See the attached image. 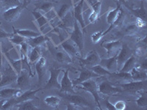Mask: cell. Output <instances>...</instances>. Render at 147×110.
Instances as JSON below:
<instances>
[{"label": "cell", "mask_w": 147, "mask_h": 110, "mask_svg": "<svg viewBox=\"0 0 147 110\" xmlns=\"http://www.w3.org/2000/svg\"><path fill=\"white\" fill-rule=\"evenodd\" d=\"M70 39L77 45L82 55L84 48V34L80 23L76 20L74 22V30L71 34Z\"/></svg>", "instance_id": "1"}, {"label": "cell", "mask_w": 147, "mask_h": 110, "mask_svg": "<svg viewBox=\"0 0 147 110\" xmlns=\"http://www.w3.org/2000/svg\"><path fill=\"white\" fill-rule=\"evenodd\" d=\"M65 95L60 93V96L63 97L65 100L69 101V103H74L76 105H78L79 107H82L83 109H92L91 103L87 101V99H85L82 95L71 93H64Z\"/></svg>", "instance_id": "2"}, {"label": "cell", "mask_w": 147, "mask_h": 110, "mask_svg": "<svg viewBox=\"0 0 147 110\" xmlns=\"http://www.w3.org/2000/svg\"><path fill=\"white\" fill-rule=\"evenodd\" d=\"M123 90V92H127L128 93L135 94L146 88V80L145 81H132V82L123 83L119 85Z\"/></svg>", "instance_id": "3"}, {"label": "cell", "mask_w": 147, "mask_h": 110, "mask_svg": "<svg viewBox=\"0 0 147 110\" xmlns=\"http://www.w3.org/2000/svg\"><path fill=\"white\" fill-rule=\"evenodd\" d=\"M18 74L13 70V68L9 65L8 68L2 70L0 78V88L8 86L10 84L16 82Z\"/></svg>", "instance_id": "4"}, {"label": "cell", "mask_w": 147, "mask_h": 110, "mask_svg": "<svg viewBox=\"0 0 147 110\" xmlns=\"http://www.w3.org/2000/svg\"><path fill=\"white\" fill-rule=\"evenodd\" d=\"M80 85L82 86L83 90H86V91L92 94L99 109H102L100 106V97L99 95V90H98V86H97L96 82L94 81L93 78H90V79L82 82Z\"/></svg>", "instance_id": "5"}, {"label": "cell", "mask_w": 147, "mask_h": 110, "mask_svg": "<svg viewBox=\"0 0 147 110\" xmlns=\"http://www.w3.org/2000/svg\"><path fill=\"white\" fill-rule=\"evenodd\" d=\"M80 64L84 68L89 69L91 67L99 65L100 63L101 57L96 50L90 52L85 59H80Z\"/></svg>", "instance_id": "6"}, {"label": "cell", "mask_w": 147, "mask_h": 110, "mask_svg": "<svg viewBox=\"0 0 147 110\" xmlns=\"http://www.w3.org/2000/svg\"><path fill=\"white\" fill-rule=\"evenodd\" d=\"M17 87L23 92L30 90L31 84L30 79V73L27 70H23L18 75V78L16 79Z\"/></svg>", "instance_id": "7"}, {"label": "cell", "mask_w": 147, "mask_h": 110, "mask_svg": "<svg viewBox=\"0 0 147 110\" xmlns=\"http://www.w3.org/2000/svg\"><path fill=\"white\" fill-rule=\"evenodd\" d=\"M133 55V51L129 48V47L127 44H122L120 52L117 55V65H118V71L121 70L124 62L128 60L129 57ZM117 71V72H118Z\"/></svg>", "instance_id": "8"}, {"label": "cell", "mask_w": 147, "mask_h": 110, "mask_svg": "<svg viewBox=\"0 0 147 110\" xmlns=\"http://www.w3.org/2000/svg\"><path fill=\"white\" fill-rule=\"evenodd\" d=\"M122 44V42L120 40H115L104 42L102 44V46L107 50V57H112L119 54L121 48Z\"/></svg>", "instance_id": "9"}, {"label": "cell", "mask_w": 147, "mask_h": 110, "mask_svg": "<svg viewBox=\"0 0 147 110\" xmlns=\"http://www.w3.org/2000/svg\"><path fill=\"white\" fill-rule=\"evenodd\" d=\"M99 93H102L103 95H113L117 93H123V90L121 87H113L111 84L107 81L102 82L98 87Z\"/></svg>", "instance_id": "10"}, {"label": "cell", "mask_w": 147, "mask_h": 110, "mask_svg": "<svg viewBox=\"0 0 147 110\" xmlns=\"http://www.w3.org/2000/svg\"><path fill=\"white\" fill-rule=\"evenodd\" d=\"M63 71L61 69H55L50 68L49 69V73H50V76L49 78L47 85L44 87V89L49 90V89L55 88V89H60V83L58 82V76L60 73Z\"/></svg>", "instance_id": "11"}, {"label": "cell", "mask_w": 147, "mask_h": 110, "mask_svg": "<svg viewBox=\"0 0 147 110\" xmlns=\"http://www.w3.org/2000/svg\"><path fill=\"white\" fill-rule=\"evenodd\" d=\"M69 70H66L64 72V75L60 82V93H64L75 94L76 92L74 90V85L72 81L69 78Z\"/></svg>", "instance_id": "12"}, {"label": "cell", "mask_w": 147, "mask_h": 110, "mask_svg": "<svg viewBox=\"0 0 147 110\" xmlns=\"http://www.w3.org/2000/svg\"><path fill=\"white\" fill-rule=\"evenodd\" d=\"M60 45H61V47L63 48V49L71 57H80L81 54L80 52L78 47L77 46V45H76L70 38L68 39V40H65V41L62 42Z\"/></svg>", "instance_id": "13"}, {"label": "cell", "mask_w": 147, "mask_h": 110, "mask_svg": "<svg viewBox=\"0 0 147 110\" xmlns=\"http://www.w3.org/2000/svg\"><path fill=\"white\" fill-rule=\"evenodd\" d=\"M23 9H24V7L22 5L8 8L4 12V18L8 22L15 21L18 20V18H19L21 13H22Z\"/></svg>", "instance_id": "14"}, {"label": "cell", "mask_w": 147, "mask_h": 110, "mask_svg": "<svg viewBox=\"0 0 147 110\" xmlns=\"http://www.w3.org/2000/svg\"><path fill=\"white\" fill-rule=\"evenodd\" d=\"M117 55H115L112 57H107L105 59H101L99 65L107 69L110 73H115L118 71L117 65Z\"/></svg>", "instance_id": "15"}, {"label": "cell", "mask_w": 147, "mask_h": 110, "mask_svg": "<svg viewBox=\"0 0 147 110\" xmlns=\"http://www.w3.org/2000/svg\"><path fill=\"white\" fill-rule=\"evenodd\" d=\"M99 76L97 75L96 73L93 72L92 70H89V69H83L81 70L80 74L79 76V77L74 80L72 81L73 82L74 86H77L78 85H80L82 82H85V81L90 79V78H94L96 77H98Z\"/></svg>", "instance_id": "16"}, {"label": "cell", "mask_w": 147, "mask_h": 110, "mask_svg": "<svg viewBox=\"0 0 147 110\" xmlns=\"http://www.w3.org/2000/svg\"><path fill=\"white\" fill-rule=\"evenodd\" d=\"M83 4L84 0H81L80 2H79L74 9V15L75 20L80 23L82 30H85V23L84 21L83 18Z\"/></svg>", "instance_id": "17"}, {"label": "cell", "mask_w": 147, "mask_h": 110, "mask_svg": "<svg viewBox=\"0 0 147 110\" xmlns=\"http://www.w3.org/2000/svg\"><path fill=\"white\" fill-rule=\"evenodd\" d=\"M41 89H38L36 90H28L27 91L23 92L22 94L18 97H15L16 98V104L22 102L27 101H33V100H38V98L36 97V93Z\"/></svg>", "instance_id": "18"}, {"label": "cell", "mask_w": 147, "mask_h": 110, "mask_svg": "<svg viewBox=\"0 0 147 110\" xmlns=\"http://www.w3.org/2000/svg\"><path fill=\"white\" fill-rule=\"evenodd\" d=\"M46 59L44 57H41L35 63V70H36L38 76V85H40L43 83L44 77L46 73Z\"/></svg>", "instance_id": "19"}, {"label": "cell", "mask_w": 147, "mask_h": 110, "mask_svg": "<svg viewBox=\"0 0 147 110\" xmlns=\"http://www.w3.org/2000/svg\"><path fill=\"white\" fill-rule=\"evenodd\" d=\"M51 52L53 54L55 60H57L59 62H63V63H71L72 62L71 57L69 56L64 50H58L57 48H53V50L51 49Z\"/></svg>", "instance_id": "20"}, {"label": "cell", "mask_w": 147, "mask_h": 110, "mask_svg": "<svg viewBox=\"0 0 147 110\" xmlns=\"http://www.w3.org/2000/svg\"><path fill=\"white\" fill-rule=\"evenodd\" d=\"M23 91L19 89L5 88L0 90V99H9L13 97H18Z\"/></svg>", "instance_id": "21"}, {"label": "cell", "mask_w": 147, "mask_h": 110, "mask_svg": "<svg viewBox=\"0 0 147 110\" xmlns=\"http://www.w3.org/2000/svg\"><path fill=\"white\" fill-rule=\"evenodd\" d=\"M5 54L6 58H7V61H8L9 64H10V65L13 68V70L16 72V73L18 75L22 70V62H23V60L22 58L16 60H13V58H11L8 52H5Z\"/></svg>", "instance_id": "22"}, {"label": "cell", "mask_w": 147, "mask_h": 110, "mask_svg": "<svg viewBox=\"0 0 147 110\" xmlns=\"http://www.w3.org/2000/svg\"><path fill=\"white\" fill-rule=\"evenodd\" d=\"M49 38L46 35H40L35 38H31L27 40V43L31 48H35V47H40L46 41L49 40Z\"/></svg>", "instance_id": "23"}, {"label": "cell", "mask_w": 147, "mask_h": 110, "mask_svg": "<svg viewBox=\"0 0 147 110\" xmlns=\"http://www.w3.org/2000/svg\"><path fill=\"white\" fill-rule=\"evenodd\" d=\"M132 81H145L147 79L146 70H142L136 66L130 71Z\"/></svg>", "instance_id": "24"}, {"label": "cell", "mask_w": 147, "mask_h": 110, "mask_svg": "<svg viewBox=\"0 0 147 110\" xmlns=\"http://www.w3.org/2000/svg\"><path fill=\"white\" fill-rule=\"evenodd\" d=\"M32 13L35 17V20L37 21V23H38L39 27H40V30L43 31L44 29L47 27V23H49V19L44 14H42L41 13H40L39 11H37V10H33L32 12Z\"/></svg>", "instance_id": "25"}, {"label": "cell", "mask_w": 147, "mask_h": 110, "mask_svg": "<svg viewBox=\"0 0 147 110\" xmlns=\"http://www.w3.org/2000/svg\"><path fill=\"white\" fill-rule=\"evenodd\" d=\"M137 66V59L135 56L132 55L128 60L124 62L122 68L119 71L121 72H130L134 68Z\"/></svg>", "instance_id": "26"}, {"label": "cell", "mask_w": 147, "mask_h": 110, "mask_svg": "<svg viewBox=\"0 0 147 110\" xmlns=\"http://www.w3.org/2000/svg\"><path fill=\"white\" fill-rule=\"evenodd\" d=\"M110 76H113L114 78H117L118 80H120L124 82H129L132 81V76H131V74L129 72L118 71L115 72V73H112Z\"/></svg>", "instance_id": "27"}, {"label": "cell", "mask_w": 147, "mask_h": 110, "mask_svg": "<svg viewBox=\"0 0 147 110\" xmlns=\"http://www.w3.org/2000/svg\"><path fill=\"white\" fill-rule=\"evenodd\" d=\"M13 34H17L21 36L26 38H35V37L38 36V35H41L39 32H36L35 31L30 30H16L14 29L13 30Z\"/></svg>", "instance_id": "28"}, {"label": "cell", "mask_w": 147, "mask_h": 110, "mask_svg": "<svg viewBox=\"0 0 147 110\" xmlns=\"http://www.w3.org/2000/svg\"><path fill=\"white\" fill-rule=\"evenodd\" d=\"M121 12L120 9V5H117L116 8L113 9L111 11H110L107 15V22L110 25H112L113 23L117 20L118 17H119V14Z\"/></svg>", "instance_id": "29"}, {"label": "cell", "mask_w": 147, "mask_h": 110, "mask_svg": "<svg viewBox=\"0 0 147 110\" xmlns=\"http://www.w3.org/2000/svg\"><path fill=\"white\" fill-rule=\"evenodd\" d=\"M40 57H41V52H40V47L32 48L31 52L28 54V56H27V59L30 63L36 62Z\"/></svg>", "instance_id": "30"}, {"label": "cell", "mask_w": 147, "mask_h": 110, "mask_svg": "<svg viewBox=\"0 0 147 110\" xmlns=\"http://www.w3.org/2000/svg\"><path fill=\"white\" fill-rule=\"evenodd\" d=\"M19 110H38V108L32 103V101L22 102L15 106Z\"/></svg>", "instance_id": "31"}, {"label": "cell", "mask_w": 147, "mask_h": 110, "mask_svg": "<svg viewBox=\"0 0 147 110\" xmlns=\"http://www.w3.org/2000/svg\"><path fill=\"white\" fill-rule=\"evenodd\" d=\"M60 101H61V100L59 97L53 96V95L46 97L45 99H44V102L47 103V105L51 107H53V108H56V107H58L60 105Z\"/></svg>", "instance_id": "32"}, {"label": "cell", "mask_w": 147, "mask_h": 110, "mask_svg": "<svg viewBox=\"0 0 147 110\" xmlns=\"http://www.w3.org/2000/svg\"><path fill=\"white\" fill-rule=\"evenodd\" d=\"M89 70H92L93 72L96 73L99 76H110L111 74V73L110 71H108L107 69L105 68L104 67H102L99 64V65H95L94 67H91L90 68H89Z\"/></svg>", "instance_id": "33"}, {"label": "cell", "mask_w": 147, "mask_h": 110, "mask_svg": "<svg viewBox=\"0 0 147 110\" xmlns=\"http://www.w3.org/2000/svg\"><path fill=\"white\" fill-rule=\"evenodd\" d=\"M137 105L139 107H141V108H144V107H146L147 106V93L146 90H144V91L141 92V94H140V96L139 97L138 99L136 101Z\"/></svg>", "instance_id": "34"}, {"label": "cell", "mask_w": 147, "mask_h": 110, "mask_svg": "<svg viewBox=\"0 0 147 110\" xmlns=\"http://www.w3.org/2000/svg\"><path fill=\"white\" fill-rule=\"evenodd\" d=\"M27 38H24V37L17 35V34H13V35L10 38H9V40L16 45H21L22 44H23L24 42L27 41Z\"/></svg>", "instance_id": "35"}, {"label": "cell", "mask_w": 147, "mask_h": 110, "mask_svg": "<svg viewBox=\"0 0 147 110\" xmlns=\"http://www.w3.org/2000/svg\"><path fill=\"white\" fill-rule=\"evenodd\" d=\"M53 7H54V5L52 2H44V3L40 4L38 7H37V8L44 12V13H48L52 11Z\"/></svg>", "instance_id": "36"}, {"label": "cell", "mask_w": 147, "mask_h": 110, "mask_svg": "<svg viewBox=\"0 0 147 110\" xmlns=\"http://www.w3.org/2000/svg\"><path fill=\"white\" fill-rule=\"evenodd\" d=\"M2 7H7L9 8L22 5L20 0H2Z\"/></svg>", "instance_id": "37"}, {"label": "cell", "mask_w": 147, "mask_h": 110, "mask_svg": "<svg viewBox=\"0 0 147 110\" xmlns=\"http://www.w3.org/2000/svg\"><path fill=\"white\" fill-rule=\"evenodd\" d=\"M21 54L22 55V59H24V61H27V56H28L29 54V50H30V46L28 45V44L26 42H24L23 44H21Z\"/></svg>", "instance_id": "38"}, {"label": "cell", "mask_w": 147, "mask_h": 110, "mask_svg": "<svg viewBox=\"0 0 147 110\" xmlns=\"http://www.w3.org/2000/svg\"><path fill=\"white\" fill-rule=\"evenodd\" d=\"M69 10H70V6L69 5L64 4V5H62V7L60 9V10L58 11V13H57L58 18H60V20H63L66 16L67 13H69Z\"/></svg>", "instance_id": "39"}, {"label": "cell", "mask_w": 147, "mask_h": 110, "mask_svg": "<svg viewBox=\"0 0 147 110\" xmlns=\"http://www.w3.org/2000/svg\"><path fill=\"white\" fill-rule=\"evenodd\" d=\"M16 105V98H11L6 100V101L4 103L3 106L2 107V109H10L13 107H14Z\"/></svg>", "instance_id": "40"}, {"label": "cell", "mask_w": 147, "mask_h": 110, "mask_svg": "<svg viewBox=\"0 0 147 110\" xmlns=\"http://www.w3.org/2000/svg\"><path fill=\"white\" fill-rule=\"evenodd\" d=\"M130 10L132 11V13L135 14L139 18L144 21L146 20V10L143 7L142 8L136 9V10H133V9L130 8Z\"/></svg>", "instance_id": "41"}, {"label": "cell", "mask_w": 147, "mask_h": 110, "mask_svg": "<svg viewBox=\"0 0 147 110\" xmlns=\"http://www.w3.org/2000/svg\"><path fill=\"white\" fill-rule=\"evenodd\" d=\"M105 35V32H102V31L95 32V33L91 35V40L94 44H97V43H99L101 39L102 38V37H104Z\"/></svg>", "instance_id": "42"}, {"label": "cell", "mask_w": 147, "mask_h": 110, "mask_svg": "<svg viewBox=\"0 0 147 110\" xmlns=\"http://www.w3.org/2000/svg\"><path fill=\"white\" fill-rule=\"evenodd\" d=\"M138 30V27L136 26V24H132V25L129 26L127 29H126V34L128 35H133V34L136 33Z\"/></svg>", "instance_id": "43"}, {"label": "cell", "mask_w": 147, "mask_h": 110, "mask_svg": "<svg viewBox=\"0 0 147 110\" xmlns=\"http://www.w3.org/2000/svg\"><path fill=\"white\" fill-rule=\"evenodd\" d=\"M101 5H102V1H97L96 3L93 4L92 5V9H93L92 11H94V13L97 14L100 13Z\"/></svg>", "instance_id": "44"}, {"label": "cell", "mask_w": 147, "mask_h": 110, "mask_svg": "<svg viewBox=\"0 0 147 110\" xmlns=\"http://www.w3.org/2000/svg\"><path fill=\"white\" fill-rule=\"evenodd\" d=\"M115 110H124L126 109V103L124 101H119L114 105Z\"/></svg>", "instance_id": "45"}, {"label": "cell", "mask_w": 147, "mask_h": 110, "mask_svg": "<svg viewBox=\"0 0 147 110\" xmlns=\"http://www.w3.org/2000/svg\"><path fill=\"white\" fill-rule=\"evenodd\" d=\"M99 14H97L96 13H94V11H92L91 14H90V16H89V22H90V23L95 22L98 19V18H99Z\"/></svg>", "instance_id": "46"}, {"label": "cell", "mask_w": 147, "mask_h": 110, "mask_svg": "<svg viewBox=\"0 0 147 110\" xmlns=\"http://www.w3.org/2000/svg\"><path fill=\"white\" fill-rule=\"evenodd\" d=\"M67 109L68 110H77V109H83L82 107L76 105L74 103H67Z\"/></svg>", "instance_id": "47"}, {"label": "cell", "mask_w": 147, "mask_h": 110, "mask_svg": "<svg viewBox=\"0 0 147 110\" xmlns=\"http://www.w3.org/2000/svg\"><path fill=\"white\" fill-rule=\"evenodd\" d=\"M12 35H13V34L7 33V32L3 31V30H0V40L4 38H9Z\"/></svg>", "instance_id": "48"}, {"label": "cell", "mask_w": 147, "mask_h": 110, "mask_svg": "<svg viewBox=\"0 0 147 110\" xmlns=\"http://www.w3.org/2000/svg\"><path fill=\"white\" fill-rule=\"evenodd\" d=\"M105 106H106V108H107V109L115 110V107H114V105L110 103V101H109L108 99H106V100H105Z\"/></svg>", "instance_id": "49"}, {"label": "cell", "mask_w": 147, "mask_h": 110, "mask_svg": "<svg viewBox=\"0 0 147 110\" xmlns=\"http://www.w3.org/2000/svg\"><path fill=\"white\" fill-rule=\"evenodd\" d=\"M144 54V50L142 47H140V48H138L136 49V54L137 55L138 57H142Z\"/></svg>", "instance_id": "50"}, {"label": "cell", "mask_w": 147, "mask_h": 110, "mask_svg": "<svg viewBox=\"0 0 147 110\" xmlns=\"http://www.w3.org/2000/svg\"><path fill=\"white\" fill-rule=\"evenodd\" d=\"M2 58H3V55H2V51L1 49V45H0V71L3 70V61H2Z\"/></svg>", "instance_id": "51"}, {"label": "cell", "mask_w": 147, "mask_h": 110, "mask_svg": "<svg viewBox=\"0 0 147 110\" xmlns=\"http://www.w3.org/2000/svg\"><path fill=\"white\" fill-rule=\"evenodd\" d=\"M31 1H32V0H24L23 3H22V6H23V7H24V8H25V7L27 6V5H28L29 4H30V2H31Z\"/></svg>", "instance_id": "52"}, {"label": "cell", "mask_w": 147, "mask_h": 110, "mask_svg": "<svg viewBox=\"0 0 147 110\" xmlns=\"http://www.w3.org/2000/svg\"><path fill=\"white\" fill-rule=\"evenodd\" d=\"M6 100H7V99H1V101H0V109H2V106H3L4 103H5V101H6Z\"/></svg>", "instance_id": "53"}, {"label": "cell", "mask_w": 147, "mask_h": 110, "mask_svg": "<svg viewBox=\"0 0 147 110\" xmlns=\"http://www.w3.org/2000/svg\"><path fill=\"white\" fill-rule=\"evenodd\" d=\"M119 2H121V3H124L125 2V0H117Z\"/></svg>", "instance_id": "54"}, {"label": "cell", "mask_w": 147, "mask_h": 110, "mask_svg": "<svg viewBox=\"0 0 147 110\" xmlns=\"http://www.w3.org/2000/svg\"><path fill=\"white\" fill-rule=\"evenodd\" d=\"M2 7V2L0 1V10H1V7Z\"/></svg>", "instance_id": "55"}, {"label": "cell", "mask_w": 147, "mask_h": 110, "mask_svg": "<svg viewBox=\"0 0 147 110\" xmlns=\"http://www.w3.org/2000/svg\"><path fill=\"white\" fill-rule=\"evenodd\" d=\"M0 78H1V73H0Z\"/></svg>", "instance_id": "56"}, {"label": "cell", "mask_w": 147, "mask_h": 110, "mask_svg": "<svg viewBox=\"0 0 147 110\" xmlns=\"http://www.w3.org/2000/svg\"><path fill=\"white\" fill-rule=\"evenodd\" d=\"M98 1H102V0H98Z\"/></svg>", "instance_id": "57"}, {"label": "cell", "mask_w": 147, "mask_h": 110, "mask_svg": "<svg viewBox=\"0 0 147 110\" xmlns=\"http://www.w3.org/2000/svg\"><path fill=\"white\" fill-rule=\"evenodd\" d=\"M0 1H1V2H2V0H0Z\"/></svg>", "instance_id": "58"}, {"label": "cell", "mask_w": 147, "mask_h": 110, "mask_svg": "<svg viewBox=\"0 0 147 110\" xmlns=\"http://www.w3.org/2000/svg\"><path fill=\"white\" fill-rule=\"evenodd\" d=\"M0 45H1V44H0Z\"/></svg>", "instance_id": "59"}]
</instances>
